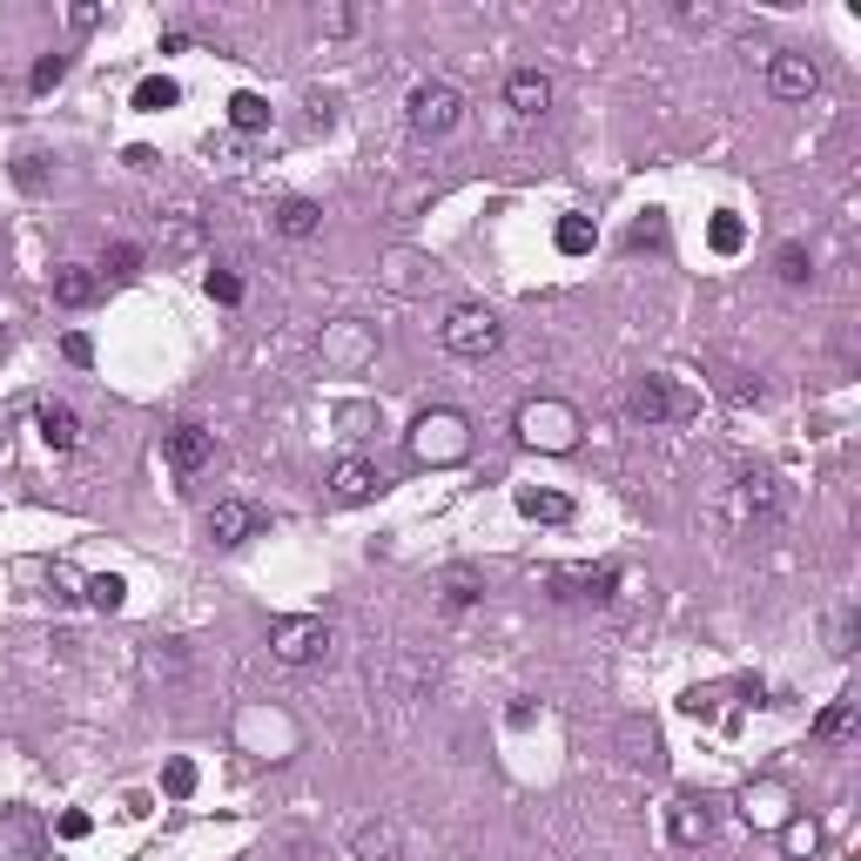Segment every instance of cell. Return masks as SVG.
<instances>
[{
    "label": "cell",
    "instance_id": "cell-1",
    "mask_svg": "<svg viewBox=\"0 0 861 861\" xmlns=\"http://www.w3.org/2000/svg\"><path fill=\"white\" fill-rule=\"evenodd\" d=\"M445 351L452 357H465V364H478V357H491L498 351V336H505V323H498V310H485V303H458L452 317H445Z\"/></svg>",
    "mask_w": 861,
    "mask_h": 861
},
{
    "label": "cell",
    "instance_id": "cell-2",
    "mask_svg": "<svg viewBox=\"0 0 861 861\" xmlns=\"http://www.w3.org/2000/svg\"><path fill=\"white\" fill-rule=\"evenodd\" d=\"M411 452H417L424 465H458V458L471 452V430H465L458 411H424V417L411 424Z\"/></svg>",
    "mask_w": 861,
    "mask_h": 861
},
{
    "label": "cell",
    "instance_id": "cell-3",
    "mask_svg": "<svg viewBox=\"0 0 861 861\" xmlns=\"http://www.w3.org/2000/svg\"><path fill=\"white\" fill-rule=\"evenodd\" d=\"M458 122H465V95L452 89V81H417V89H411V135L438 142V135H452Z\"/></svg>",
    "mask_w": 861,
    "mask_h": 861
},
{
    "label": "cell",
    "instance_id": "cell-4",
    "mask_svg": "<svg viewBox=\"0 0 861 861\" xmlns=\"http://www.w3.org/2000/svg\"><path fill=\"white\" fill-rule=\"evenodd\" d=\"M552 599H566V606H606V599L620 592V566L599 559V566H552L546 572Z\"/></svg>",
    "mask_w": 861,
    "mask_h": 861
},
{
    "label": "cell",
    "instance_id": "cell-5",
    "mask_svg": "<svg viewBox=\"0 0 861 861\" xmlns=\"http://www.w3.org/2000/svg\"><path fill=\"white\" fill-rule=\"evenodd\" d=\"M270 660L277 666H323L330 660V626L297 613V620H277L270 626Z\"/></svg>",
    "mask_w": 861,
    "mask_h": 861
},
{
    "label": "cell",
    "instance_id": "cell-6",
    "mask_svg": "<svg viewBox=\"0 0 861 861\" xmlns=\"http://www.w3.org/2000/svg\"><path fill=\"white\" fill-rule=\"evenodd\" d=\"M626 417L646 424V430H660V424L694 417V397L673 391V377H633V391H626Z\"/></svg>",
    "mask_w": 861,
    "mask_h": 861
},
{
    "label": "cell",
    "instance_id": "cell-7",
    "mask_svg": "<svg viewBox=\"0 0 861 861\" xmlns=\"http://www.w3.org/2000/svg\"><path fill=\"white\" fill-rule=\"evenodd\" d=\"M519 438L526 445H539V452H572L579 445V411L572 404H526L519 411Z\"/></svg>",
    "mask_w": 861,
    "mask_h": 861
},
{
    "label": "cell",
    "instance_id": "cell-8",
    "mask_svg": "<svg viewBox=\"0 0 861 861\" xmlns=\"http://www.w3.org/2000/svg\"><path fill=\"white\" fill-rule=\"evenodd\" d=\"M162 458H168V471H176V478H196V471L216 458V430H209L203 417H183V424L162 438Z\"/></svg>",
    "mask_w": 861,
    "mask_h": 861
},
{
    "label": "cell",
    "instance_id": "cell-9",
    "mask_svg": "<svg viewBox=\"0 0 861 861\" xmlns=\"http://www.w3.org/2000/svg\"><path fill=\"white\" fill-rule=\"evenodd\" d=\"M815 89H821V68H815V54H795V48L767 54V95H774V102H808Z\"/></svg>",
    "mask_w": 861,
    "mask_h": 861
},
{
    "label": "cell",
    "instance_id": "cell-10",
    "mask_svg": "<svg viewBox=\"0 0 861 861\" xmlns=\"http://www.w3.org/2000/svg\"><path fill=\"white\" fill-rule=\"evenodd\" d=\"M734 511H740V519H754V526H774V519L788 511L781 478H774V471H740V485H734Z\"/></svg>",
    "mask_w": 861,
    "mask_h": 861
},
{
    "label": "cell",
    "instance_id": "cell-11",
    "mask_svg": "<svg viewBox=\"0 0 861 861\" xmlns=\"http://www.w3.org/2000/svg\"><path fill=\"white\" fill-rule=\"evenodd\" d=\"M707 834H714V801L680 795V801L666 808V841H673V848H701Z\"/></svg>",
    "mask_w": 861,
    "mask_h": 861
},
{
    "label": "cell",
    "instance_id": "cell-12",
    "mask_svg": "<svg viewBox=\"0 0 861 861\" xmlns=\"http://www.w3.org/2000/svg\"><path fill=\"white\" fill-rule=\"evenodd\" d=\"M256 532H263V511L242 505V498H222V505L209 511V539H216V546H249Z\"/></svg>",
    "mask_w": 861,
    "mask_h": 861
},
{
    "label": "cell",
    "instance_id": "cell-13",
    "mask_svg": "<svg viewBox=\"0 0 861 861\" xmlns=\"http://www.w3.org/2000/svg\"><path fill=\"white\" fill-rule=\"evenodd\" d=\"M377 485H384V478H377L371 458H336V465H330V498H336V505H364V498H377Z\"/></svg>",
    "mask_w": 861,
    "mask_h": 861
},
{
    "label": "cell",
    "instance_id": "cell-14",
    "mask_svg": "<svg viewBox=\"0 0 861 861\" xmlns=\"http://www.w3.org/2000/svg\"><path fill=\"white\" fill-rule=\"evenodd\" d=\"M505 102H511V115H546L552 108V74H539V68H519V74H505Z\"/></svg>",
    "mask_w": 861,
    "mask_h": 861
},
{
    "label": "cell",
    "instance_id": "cell-15",
    "mask_svg": "<svg viewBox=\"0 0 861 861\" xmlns=\"http://www.w3.org/2000/svg\"><path fill=\"white\" fill-rule=\"evenodd\" d=\"M95 297H102V277H95V270H81V263H61V270H54V303H61V310H89Z\"/></svg>",
    "mask_w": 861,
    "mask_h": 861
},
{
    "label": "cell",
    "instance_id": "cell-16",
    "mask_svg": "<svg viewBox=\"0 0 861 861\" xmlns=\"http://www.w3.org/2000/svg\"><path fill=\"white\" fill-rule=\"evenodd\" d=\"M519 511H526L532 526H566V519H572V498H566V491H546V485H526V491H519Z\"/></svg>",
    "mask_w": 861,
    "mask_h": 861
},
{
    "label": "cell",
    "instance_id": "cell-17",
    "mask_svg": "<svg viewBox=\"0 0 861 861\" xmlns=\"http://www.w3.org/2000/svg\"><path fill=\"white\" fill-rule=\"evenodd\" d=\"M277 229H283L290 242H310V236L323 229V209H317L310 196H283V203H277Z\"/></svg>",
    "mask_w": 861,
    "mask_h": 861
},
{
    "label": "cell",
    "instance_id": "cell-18",
    "mask_svg": "<svg viewBox=\"0 0 861 861\" xmlns=\"http://www.w3.org/2000/svg\"><path fill=\"white\" fill-rule=\"evenodd\" d=\"M351 848H357V861H397L404 834H397V821H364V828L351 834Z\"/></svg>",
    "mask_w": 861,
    "mask_h": 861
},
{
    "label": "cell",
    "instance_id": "cell-19",
    "mask_svg": "<svg viewBox=\"0 0 861 861\" xmlns=\"http://www.w3.org/2000/svg\"><path fill=\"white\" fill-rule=\"evenodd\" d=\"M34 424H41V438H48L54 452H74V445H81V417H74L68 404H41Z\"/></svg>",
    "mask_w": 861,
    "mask_h": 861
},
{
    "label": "cell",
    "instance_id": "cell-20",
    "mask_svg": "<svg viewBox=\"0 0 861 861\" xmlns=\"http://www.w3.org/2000/svg\"><path fill=\"white\" fill-rule=\"evenodd\" d=\"M815 740H821V747H848V740H854V701H848V694L815 714Z\"/></svg>",
    "mask_w": 861,
    "mask_h": 861
},
{
    "label": "cell",
    "instance_id": "cell-21",
    "mask_svg": "<svg viewBox=\"0 0 861 861\" xmlns=\"http://www.w3.org/2000/svg\"><path fill=\"white\" fill-rule=\"evenodd\" d=\"M229 128H236V135H263V128H270V102L256 95V89H236V95H229Z\"/></svg>",
    "mask_w": 861,
    "mask_h": 861
},
{
    "label": "cell",
    "instance_id": "cell-22",
    "mask_svg": "<svg viewBox=\"0 0 861 861\" xmlns=\"http://www.w3.org/2000/svg\"><path fill=\"white\" fill-rule=\"evenodd\" d=\"M774 277H781L788 290L815 283V256H808V242H781V249H774Z\"/></svg>",
    "mask_w": 861,
    "mask_h": 861
},
{
    "label": "cell",
    "instance_id": "cell-23",
    "mask_svg": "<svg viewBox=\"0 0 861 861\" xmlns=\"http://www.w3.org/2000/svg\"><path fill=\"white\" fill-rule=\"evenodd\" d=\"M815 848H821V821H808V815L781 821V854H788V861H808Z\"/></svg>",
    "mask_w": 861,
    "mask_h": 861
},
{
    "label": "cell",
    "instance_id": "cell-24",
    "mask_svg": "<svg viewBox=\"0 0 861 861\" xmlns=\"http://www.w3.org/2000/svg\"><path fill=\"white\" fill-rule=\"evenodd\" d=\"M626 747H633V767H646V774H660V734H653V720H626Z\"/></svg>",
    "mask_w": 861,
    "mask_h": 861
},
{
    "label": "cell",
    "instance_id": "cell-25",
    "mask_svg": "<svg viewBox=\"0 0 861 861\" xmlns=\"http://www.w3.org/2000/svg\"><path fill=\"white\" fill-rule=\"evenodd\" d=\"M176 102H183V89H176L168 74H148L142 89H135V108H142V115H162V108H176Z\"/></svg>",
    "mask_w": 861,
    "mask_h": 861
},
{
    "label": "cell",
    "instance_id": "cell-26",
    "mask_svg": "<svg viewBox=\"0 0 861 861\" xmlns=\"http://www.w3.org/2000/svg\"><path fill=\"white\" fill-rule=\"evenodd\" d=\"M81 599H89L95 613H122V599H128V585L115 579V572H95L89 585H81Z\"/></svg>",
    "mask_w": 861,
    "mask_h": 861
},
{
    "label": "cell",
    "instance_id": "cell-27",
    "mask_svg": "<svg viewBox=\"0 0 861 861\" xmlns=\"http://www.w3.org/2000/svg\"><path fill=\"white\" fill-rule=\"evenodd\" d=\"M707 242H714V256H740V242H747V222L720 209V216L707 222Z\"/></svg>",
    "mask_w": 861,
    "mask_h": 861
},
{
    "label": "cell",
    "instance_id": "cell-28",
    "mask_svg": "<svg viewBox=\"0 0 861 861\" xmlns=\"http://www.w3.org/2000/svg\"><path fill=\"white\" fill-rule=\"evenodd\" d=\"M478 599H485V579L458 566V572L445 579V606H452V613H465V606H478Z\"/></svg>",
    "mask_w": 861,
    "mask_h": 861
},
{
    "label": "cell",
    "instance_id": "cell-29",
    "mask_svg": "<svg viewBox=\"0 0 861 861\" xmlns=\"http://www.w3.org/2000/svg\"><path fill=\"white\" fill-rule=\"evenodd\" d=\"M740 815H747V821H781V788H747V795H740Z\"/></svg>",
    "mask_w": 861,
    "mask_h": 861
},
{
    "label": "cell",
    "instance_id": "cell-30",
    "mask_svg": "<svg viewBox=\"0 0 861 861\" xmlns=\"http://www.w3.org/2000/svg\"><path fill=\"white\" fill-rule=\"evenodd\" d=\"M162 795L189 801V795H196V760H168V767H162Z\"/></svg>",
    "mask_w": 861,
    "mask_h": 861
},
{
    "label": "cell",
    "instance_id": "cell-31",
    "mask_svg": "<svg viewBox=\"0 0 861 861\" xmlns=\"http://www.w3.org/2000/svg\"><path fill=\"white\" fill-rule=\"evenodd\" d=\"M102 270H108V277H135V270H142V242H108Z\"/></svg>",
    "mask_w": 861,
    "mask_h": 861
},
{
    "label": "cell",
    "instance_id": "cell-32",
    "mask_svg": "<svg viewBox=\"0 0 861 861\" xmlns=\"http://www.w3.org/2000/svg\"><path fill=\"white\" fill-rule=\"evenodd\" d=\"M592 242H599V236H592L585 216H566V222H559V249H566V256H585Z\"/></svg>",
    "mask_w": 861,
    "mask_h": 861
},
{
    "label": "cell",
    "instance_id": "cell-33",
    "mask_svg": "<svg viewBox=\"0 0 861 861\" xmlns=\"http://www.w3.org/2000/svg\"><path fill=\"white\" fill-rule=\"evenodd\" d=\"M666 242V216L660 209H646L640 222H633V236H626V249H660Z\"/></svg>",
    "mask_w": 861,
    "mask_h": 861
},
{
    "label": "cell",
    "instance_id": "cell-34",
    "mask_svg": "<svg viewBox=\"0 0 861 861\" xmlns=\"http://www.w3.org/2000/svg\"><path fill=\"white\" fill-rule=\"evenodd\" d=\"M61 74H68V61H61V54H41V61H34V74H28V89H34V95H48Z\"/></svg>",
    "mask_w": 861,
    "mask_h": 861
},
{
    "label": "cell",
    "instance_id": "cell-35",
    "mask_svg": "<svg viewBox=\"0 0 861 861\" xmlns=\"http://www.w3.org/2000/svg\"><path fill=\"white\" fill-rule=\"evenodd\" d=\"M209 297L216 303H242V277L236 270H209Z\"/></svg>",
    "mask_w": 861,
    "mask_h": 861
},
{
    "label": "cell",
    "instance_id": "cell-36",
    "mask_svg": "<svg viewBox=\"0 0 861 861\" xmlns=\"http://www.w3.org/2000/svg\"><path fill=\"white\" fill-rule=\"evenodd\" d=\"M48 585H54V599H81L89 579H74V566H48Z\"/></svg>",
    "mask_w": 861,
    "mask_h": 861
},
{
    "label": "cell",
    "instance_id": "cell-37",
    "mask_svg": "<svg viewBox=\"0 0 861 861\" xmlns=\"http://www.w3.org/2000/svg\"><path fill=\"white\" fill-rule=\"evenodd\" d=\"M61 357H68V364H95V343L81 336V330H68V336H61Z\"/></svg>",
    "mask_w": 861,
    "mask_h": 861
},
{
    "label": "cell",
    "instance_id": "cell-38",
    "mask_svg": "<svg viewBox=\"0 0 861 861\" xmlns=\"http://www.w3.org/2000/svg\"><path fill=\"white\" fill-rule=\"evenodd\" d=\"M14 183H21V189H41V183H48V168H41V155H21V162H14Z\"/></svg>",
    "mask_w": 861,
    "mask_h": 861
},
{
    "label": "cell",
    "instance_id": "cell-39",
    "mask_svg": "<svg viewBox=\"0 0 861 861\" xmlns=\"http://www.w3.org/2000/svg\"><path fill=\"white\" fill-rule=\"evenodd\" d=\"M68 28H74V34H89V28H102V8H95V0H81V8H68Z\"/></svg>",
    "mask_w": 861,
    "mask_h": 861
},
{
    "label": "cell",
    "instance_id": "cell-40",
    "mask_svg": "<svg viewBox=\"0 0 861 861\" xmlns=\"http://www.w3.org/2000/svg\"><path fill=\"white\" fill-rule=\"evenodd\" d=\"M168 249L189 256V249H196V222H168Z\"/></svg>",
    "mask_w": 861,
    "mask_h": 861
},
{
    "label": "cell",
    "instance_id": "cell-41",
    "mask_svg": "<svg viewBox=\"0 0 861 861\" xmlns=\"http://www.w3.org/2000/svg\"><path fill=\"white\" fill-rule=\"evenodd\" d=\"M834 653H854V613L834 620Z\"/></svg>",
    "mask_w": 861,
    "mask_h": 861
},
{
    "label": "cell",
    "instance_id": "cell-42",
    "mask_svg": "<svg viewBox=\"0 0 861 861\" xmlns=\"http://www.w3.org/2000/svg\"><path fill=\"white\" fill-rule=\"evenodd\" d=\"M323 28H330V34H351V28H357V14H351V8H330V14H323Z\"/></svg>",
    "mask_w": 861,
    "mask_h": 861
},
{
    "label": "cell",
    "instance_id": "cell-43",
    "mask_svg": "<svg viewBox=\"0 0 861 861\" xmlns=\"http://www.w3.org/2000/svg\"><path fill=\"white\" fill-rule=\"evenodd\" d=\"M532 714H539V707H532V701L519 694V701H511V714H505V720H511V727H532Z\"/></svg>",
    "mask_w": 861,
    "mask_h": 861
},
{
    "label": "cell",
    "instance_id": "cell-44",
    "mask_svg": "<svg viewBox=\"0 0 861 861\" xmlns=\"http://www.w3.org/2000/svg\"><path fill=\"white\" fill-rule=\"evenodd\" d=\"M680 21H686V28H714L720 14H714V8H680Z\"/></svg>",
    "mask_w": 861,
    "mask_h": 861
},
{
    "label": "cell",
    "instance_id": "cell-45",
    "mask_svg": "<svg viewBox=\"0 0 861 861\" xmlns=\"http://www.w3.org/2000/svg\"><path fill=\"white\" fill-rule=\"evenodd\" d=\"M34 861H54V854H34Z\"/></svg>",
    "mask_w": 861,
    "mask_h": 861
}]
</instances>
